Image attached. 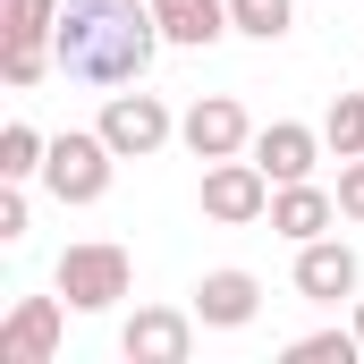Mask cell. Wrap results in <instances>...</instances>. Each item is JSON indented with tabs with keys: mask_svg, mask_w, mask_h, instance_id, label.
Here are the masks:
<instances>
[{
	"mask_svg": "<svg viewBox=\"0 0 364 364\" xmlns=\"http://www.w3.org/2000/svg\"><path fill=\"white\" fill-rule=\"evenodd\" d=\"M102 136H110V153H161L170 144V110L153 102V93H110V110H102Z\"/></svg>",
	"mask_w": 364,
	"mask_h": 364,
	"instance_id": "8992f818",
	"label": "cell"
},
{
	"mask_svg": "<svg viewBox=\"0 0 364 364\" xmlns=\"http://www.w3.org/2000/svg\"><path fill=\"white\" fill-rule=\"evenodd\" d=\"M314 153H322V136H314V127H296V119H272V127L255 136V161L272 170V186L314 178Z\"/></svg>",
	"mask_w": 364,
	"mask_h": 364,
	"instance_id": "8fae6325",
	"label": "cell"
},
{
	"mask_svg": "<svg viewBox=\"0 0 364 364\" xmlns=\"http://www.w3.org/2000/svg\"><path fill=\"white\" fill-rule=\"evenodd\" d=\"M356 339H364V296H356Z\"/></svg>",
	"mask_w": 364,
	"mask_h": 364,
	"instance_id": "7402d4cb",
	"label": "cell"
},
{
	"mask_svg": "<svg viewBox=\"0 0 364 364\" xmlns=\"http://www.w3.org/2000/svg\"><path fill=\"white\" fill-rule=\"evenodd\" d=\"M178 136H186V153H195V161H229V153H246V144H255V127H246V110H237L229 93H203V102L178 119Z\"/></svg>",
	"mask_w": 364,
	"mask_h": 364,
	"instance_id": "5b68a950",
	"label": "cell"
},
{
	"mask_svg": "<svg viewBox=\"0 0 364 364\" xmlns=\"http://www.w3.org/2000/svg\"><path fill=\"white\" fill-rule=\"evenodd\" d=\"M51 348H60V296H26L0 322V364H51Z\"/></svg>",
	"mask_w": 364,
	"mask_h": 364,
	"instance_id": "ba28073f",
	"label": "cell"
},
{
	"mask_svg": "<svg viewBox=\"0 0 364 364\" xmlns=\"http://www.w3.org/2000/svg\"><path fill=\"white\" fill-rule=\"evenodd\" d=\"M0 43H51V26H60V9L51 0H0Z\"/></svg>",
	"mask_w": 364,
	"mask_h": 364,
	"instance_id": "9a60e30c",
	"label": "cell"
},
{
	"mask_svg": "<svg viewBox=\"0 0 364 364\" xmlns=\"http://www.w3.org/2000/svg\"><path fill=\"white\" fill-rule=\"evenodd\" d=\"M110 136H51V153H43V186L60 195V203H93L102 186H110Z\"/></svg>",
	"mask_w": 364,
	"mask_h": 364,
	"instance_id": "3957f363",
	"label": "cell"
},
{
	"mask_svg": "<svg viewBox=\"0 0 364 364\" xmlns=\"http://www.w3.org/2000/svg\"><path fill=\"white\" fill-rule=\"evenodd\" d=\"M255 314H263L255 272H203V288H195V322H212V331H246Z\"/></svg>",
	"mask_w": 364,
	"mask_h": 364,
	"instance_id": "9c48e42d",
	"label": "cell"
},
{
	"mask_svg": "<svg viewBox=\"0 0 364 364\" xmlns=\"http://www.w3.org/2000/svg\"><path fill=\"white\" fill-rule=\"evenodd\" d=\"M186 339H195V322L170 314V305H153V314H136V322H127V339H119V348H127L136 364H186Z\"/></svg>",
	"mask_w": 364,
	"mask_h": 364,
	"instance_id": "7c38bea8",
	"label": "cell"
},
{
	"mask_svg": "<svg viewBox=\"0 0 364 364\" xmlns=\"http://www.w3.org/2000/svg\"><path fill=\"white\" fill-rule=\"evenodd\" d=\"M356 356H364L356 331H314V339H296V348H288V364H356Z\"/></svg>",
	"mask_w": 364,
	"mask_h": 364,
	"instance_id": "ac0fdd59",
	"label": "cell"
},
{
	"mask_svg": "<svg viewBox=\"0 0 364 364\" xmlns=\"http://www.w3.org/2000/svg\"><path fill=\"white\" fill-rule=\"evenodd\" d=\"M60 296L77 305V314H102V305H119L127 296V246H110V237H85V246H68L60 255Z\"/></svg>",
	"mask_w": 364,
	"mask_h": 364,
	"instance_id": "7a4b0ae2",
	"label": "cell"
},
{
	"mask_svg": "<svg viewBox=\"0 0 364 364\" xmlns=\"http://www.w3.org/2000/svg\"><path fill=\"white\" fill-rule=\"evenodd\" d=\"M153 17H161V43L203 51V43H220V26H229V0H153Z\"/></svg>",
	"mask_w": 364,
	"mask_h": 364,
	"instance_id": "4fadbf2b",
	"label": "cell"
},
{
	"mask_svg": "<svg viewBox=\"0 0 364 364\" xmlns=\"http://www.w3.org/2000/svg\"><path fill=\"white\" fill-rule=\"evenodd\" d=\"M203 212L229 220V229L263 220V212H272V170H263V161H237V153L212 161V170H203Z\"/></svg>",
	"mask_w": 364,
	"mask_h": 364,
	"instance_id": "277c9868",
	"label": "cell"
},
{
	"mask_svg": "<svg viewBox=\"0 0 364 364\" xmlns=\"http://www.w3.org/2000/svg\"><path fill=\"white\" fill-rule=\"evenodd\" d=\"M296 296H314V305L356 296V246H339V237H305V246H296Z\"/></svg>",
	"mask_w": 364,
	"mask_h": 364,
	"instance_id": "52a82bcc",
	"label": "cell"
},
{
	"mask_svg": "<svg viewBox=\"0 0 364 364\" xmlns=\"http://www.w3.org/2000/svg\"><path fill=\"white\" fill-rule=\"evenodd\" d=\"M43 153H51V144H43L26 119H17V127H0V178H34V170H43Z\"/></svg>",
	"mask_w": 364,
	"mask_h": 364,
	"instance_id": "e0dca14e",
	"label": "cell"
},
{
	"mask_svg": "<svg viewBox=\"0 0 364 364\" xmlns=\"http://www.w3.org/2000/svg\"><path fill=\"white\" fill-rule=\"evenodd\" d=\"M153 43H161V17L144 0H68L51 26L60 68L85 85H136L153 68Z\"/></svg>",
	"mask_w": 364,
	"mask_h": 364,
	"instance_id": "6da1fadb",
	"label": "cell"
},
{
	"mask_svg": "<svg viewBox=\"0 0 364 364\" xmlns=\"http://www.w3.org/2000/svg\"><path fill=\"white\" fill-rule=\"evenodd\" d=\"M339 212L364 220V153H348V170H339Z\"/></svg>",
	"mask_w": 364,
	"mask_h": 364,
	"instance_id": "ffe728a7",
	"label": "cell"
},
{
	"mask_svg": "<svg viewBox=\"0 0 364 364\" xmlns=\"http://www.w3.org/2000/svg\"><path fill=\"white\" fill-rule=\"evenodd\" d=\"M322 144L348 161V153H364V93H339L331 102V119H322Z\"/></svg>",
	"mask_w": 364,
	"mask_h": 364,
	"instance_id": "2e32d148",
	"label": "cell"
},
{
	"mask_svg": "<svg viewBox=\"0 0 364 364\" xmlns=\"http://www.w3.org/2000/svg\"><path fill=\"white\" fill-rule=\"evenodd\" d=\"M0 68H9V85H34V77H43V43H9Z\"/></svg>",
	"mask_w": 364,
	"mask_h": 364,
	"instance_id": "d6986e66",
	"label": "cell"
},
{
	"mask_svg": "<svg viewBox=\"0 0 364 364\" xmlns=\"http://www.w3.org/2000/svg\"><path fill=\"white\" fill-rule=\"evenodd\" d=\"M0 237H26V178H9L0 195Z\"/></svg>",
	"mask_w": 364,
	"mask_h": 364,
	"instance_id": "44dd1931",
	"label": "cell"
},
{
	"mask_svg": "<svg viewBox=\"0 0 364 364\" xmlns=\"http://www.w3.org/2000/svg\"><path fill=\"white\" fill-rule=\"evenodd\" d=\"M331 220H339V195H331V186H314V178H288V186L272 195V229H279V237H296V246H305V237H322Z\"/></svg>",
	"mask_w": 364,
	"mask_h": 364,
	"instance_id": "30bf717a",
	"label": "cell"
},
{
	"mask_svg": "<svg viewBox=\"0 0 364 364\" xmlns=\"http://www.w3.org/2000/svg\"><path fill=\"white\" fill-rule=\"evenodd\" d=\"M229 26L255 34V43H279V34L296 26V0H229Z\"/></svg>",
	"mask_w": 364,
	"mask_h": 364,
	"instance_id": "5bb4252c",
	"label": "cell"
}]
</instances>
